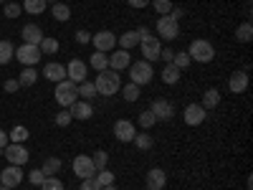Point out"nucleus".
<instances>
[{"instance_id":"nucleus-1","label":"nucleus","mask_w":253,"mask_h":190,"mask_svg":"<svg viewBox=\"0 0 253 190\" xmlns=\"http://www.w3.org/2000/svg\"><path fill=\"white\" fill-rule=\"evenodd\" d=\"M94 87H96V94H101V96H114V94L122 89L119 71H112V69L99 71V74H96V81H94Z\"/></svg>"},{"instance_id":"nucleus-2","label":"nucleus","mask_w":253,"mask_h":190,"mask_svg":"<svg viewBox=\"0 0 253 190\" xmlns=\"http://www.w3.org/2000/svg\"><path fill=\"white\" fill-rule=\"evenodd\" d=\"M187 56H190V61H198V63H210V61L215 58V48H213V44H210V41L195 38L193 44H190V48H187Z\"/></svg>"},{"instance_id":"nucleus-3","label":"nucleus","mask_w":253,"mask_h":190,"mask_svg":"<svg viewBox=\"0 0 253 190\" xmlns=\"http://www.w3.org/2000/svg\"><path fill=\"white\" fill-rule=\"evenodd\" d=\"M53 96H56V101L61 104V107H71V104L76 101V96H79V84H74V81H69V79L58 81Z\"/></svg>"},{"instance_id":"nucleus-4","label":"nucleus","mask_w":253,"mask_h":190,"mask_svg":"<svg viewBox=\"0 0 253 190\" xmlns=\"http://www.w3.org/2000/svg\"><path fill=\"white\" fill-rule=\"evenodd\" d=\"M152 76H155V71H152V63H150V61L129 63V81L137 84V87H144V84H150Z\"/></svg>"},{"instance_id":"nucleus-5","label":"nucleus","mask_w":253,"mask_h":190,"mask_svg":"<svg viewBox=\"0 0 253 190\" xmlns=\"http://www.w3.org/2000/svg\"><path fill=\"white\" fill-rule=\"evenodd\" d=\"M157 33H160L165 41H175V38H180V23H177L172 15H160V20H157Z\"/></svg>"},{"instance_id":"nucleus-6","label":"nucleus","mask_w":253,"mask_h":190,"mask_svg":"<svg viewBox=\"0 0 253 190\" xmlns=\"http://www.w3.org/2000/svg\"><path fill=\"white\" fill-rule=\"evenodd\" d=\"M41 48L38 46H31V44H23V46H18L15 48V58L23 63V66H36V63L41 61Z\"/></svg>"},{"instance_id":"nucleus-7","label":"nucleus","mask_w":253,"mask_h":190,"mask_svg":"<svg viewBox=\"0 0 253 190\" xmlns=\"http://www.w3.org/2000/svg\"><path fill=\"white\" fill-rule=\"evenodd\" d=\"M74 173H76V178H81V180L94 178V175H96L94 160H91L89 155H76V157H74Z\"/></svg>"},{"instance_id":"nucleus-8","label":"nucleus","mask_w":253,"mask_h":190,"mask_svg":"<svg viewBox=\"0 0 253 190\" xmlns=\"http://www.w3.org/2000/svg\"><path fill=\"white\" fill-rule=\"evenodd\" d=\"M3 152H5V160L10 162V165H26L28 162V150L23 144H15V142H8L5 147H3Z\"/></svg>"},{"instance_id":"nucleus-9","label":"nucleus","mask_w":253,"mask_h":190,"mask_svg":"<svg viewBox=\"0 0 253 190\" xmlns=\"http://www.w3.org/2000/svg\"><path fill=\"white\" fill-rule=\"evenodd\" d=\"M139 46H142V56H144V61H157L160 58V51H162V44H160V38L157 36H147V38H142L139 41Z\"/></svg>"},{"instance_id":"nucleus-10","label":"nucleus","mask_w":253,"mask_h":190,"mask_svg":"<svg viewBox=\"0 0 253 190\" xmlns=\"http://www.w3.org/2000/svg\"><path fill=\"white\" fill-rule=\"evenodd\" d=\"M91 44H94V48H96V51L109 53V51L117 46V36H114L112 31H99V33H94V36H91Z\"/></svg>"},{"instance_id":"nucleus-11","label":"nucleus","mask_w":253,"mask_h":190,"mask_svg":"<svg viewBox=\"0 0 253 190\" xmlns=\"http://www.w3.org/2000/svg\"><path fill=\"white\" fill-rule=\"evenodd\" d=\"M205 117H208V109H203L200 104H187L182 112V119L187 127H200L205 122Z\"/></svg>"},{"instance_id":"nucleus-12","label":"nucleus","mask_w":253,"mask_h":190,"mask_svg":"<svg viewBox=\"0 0 253 190\" xmlns=\"http://www.w3.org/2000/svg\"><path fill=\"white\" fill-rule=\"evenodd\" d=\"M150 112L155 114L157 122H170V119L175 117V107H172L167 99H155L152 107H150Z\"/></svg>"},{"instance_id":"nucleus-13","label":"nucleus","mask_w":253,"mask_h":190,"mask_svg":"<svg viewBox=\"0 0 253 190\" xmlns=\"http://www.w3.org/2000/svg\"><path fill=\"white\" fill-rule=\"evenodd\" d=\"M23 178H26V175H23V170H20L18 165H8L5 170L0 173V183H3V188H10V190L23 183Z\"/></svg>"},{"instance_id":"nucleus-14","label":"nucleus","mask_w":253,"mask_h":190,"mask_svg":"<svg viewBox=\"0 0 253 190\" xmlns=\"http://www.w3.org/2000/svg\"><path fill=\"white\" fill-rule=\"evenodd\" d=\"M86 71H89L86 63L79 61V58H74L69 66H66V79L74 81V84H81V81H86Z\"/></svg>"},{"instance_id":"nucleus-15","label":"nucleus","mask_w":253,"mask_h":190,"mask_svg":"<svg viewBox=\"0 0 253 190\" xmlns=\"http://www.w3.org/2000/svg\"><path fill=\"white\" fill-rule=\"evenodd\" d=\"M134 135H137V130H134V124H132L129 119H117V124H114V137H117L119 142H132Z\"/></svg>"},{"instance_id":"nucleus-16","label":"nucleus","mask_w":253,"mask_h":190,"mask_svg":"<svg viewBox=\"0 0 253 190\" xmlns=\"http://www.w3.org/2000/svg\"><path fill=\"white\" fill-rule=\"evenodd\" d=\"M144 183H147V190H162L167 185V175H165V170H160V167H152V170H147Z\"/></svg>"},{"instance_id":"nucleus-17","label":"nucleus","mask_w":253,"mask_h":190,"mask_svg":"<svg viewBox=\"0 0 253 190\" xmlns=\"http://www.w3.org/2000/svg\"><path fill=\"white\" fill-rule=\"evenodd\" d=\"M228 89L233 92V94H243V92L248 89V71L243 69V71H233V74H230Z\"/></svg>"},{"instance_id":"nucleus-18","label":"nucleus","mask_w":253,"mask_h":190,"mask_svg":"<svg viewBox=\"0 0 253 190\" xmlns=\"http://www.w3.org/2000/svg\"><path fill=\"white\" fill-rule=\"evenodd\" d=\"M129 63H132V56H129V51H124V48H119V51H114V53L109 56V69H112V71L129 69Z\"/></svg>"},{"instance_id":"nucleus-19","label":"nucleus","mask_w":253,"mask_h":190,"mask_svg":"<svg viewBox=\"0 0 253 190\" xmlns=\"http://www.w3.org/2000/svg\"><path fill=\"white\" fill-rule=\"evenodd\" d=\"M69 112H71V117L74 119H81V122H86V119H91V114H94V109H91V101H74L71 107H69Z\"/></svg>"},{"instance_id":"nucleus-20","label":"nucleus","mask_w":253,"mask_h":190,"mask_svg":"<svg viewBox=\"0 0 253 190\" xmlns=\"http://www.w3.org/2000/svg\"><path fill=\"white\" fill-rule=\"evenodd\" d=\"M20 36H23V41H26V44H31V46H38L41 41H43V31H41L36 23H28V26H23Z\"/></svg>"},{"instance_id":"nucleus-21","label":"nucleus","mask_w":253,"mask_h":190,"mask_svg":"<svg viewBox=\"0 0 253 190\" xmlns=\"http://www.w3.org/2000/svg\"><path fill=\"white\" fill-rule=\"evenodd\" d=\"M43 76H46L48 81L58 84V81H63V79H66V66H61V63L51 61V63H46V69H43Z\"/></svg>"},{"instance_id":"nucleus-22","label":"nucleus","mask_w":253,"mask_h":190,"mask_svg":"<svg viewBox=\"0 0 253 190\" xmlns=\"http://www.w3.org/2000/svg\"><path fill=\"white\" fill-rule=\"evenodd\" d=\"M89 66L96 69V74L104 71V69H109V56H107V53H101V51H94V53L89 56Z\"/></svg>"},{"instance_id":"nucleus-23","label":"nucleus","mask_w":253,"mask_h":190,"mask_svg":"<svg viewBox=\"0 0 253 190\" xmlns=\"http://www.w3.org/2000/svg\"><path fill=\"white\" fill-rule=\"evenodd\" d=\"M218 104H220V92H218V89H208V92L203 94V101H200L203 109H215Z\"/></svg>"},{"instance_id":"nucleus-24","label":"nucleus","mask_w":253,"mask_h":190,"mask_svg":"<svg viewBox=\"0 0 253 190\" xmlns=\"http://www.w3.org/2000/svg\"><path fill=\"white\" fill-rule=\"evenodd\" d=\"M117 41H119V48L129 51V48H134V46L139 44V36H137V31H126V33H122Z\"/></svg>"},{"instance_id":"nucleus-25","label":"nucleus","mask_w":253,"mask_h":190,"mask_svg":"<svg viewBox=\"0 0 253 190\" xmlns=\"http://www.w3.org/2000/svg\"><path fill=\"white\" fill-rule=\"evenodd\" d=\"M61 167H63V162H61L58 157H46L43 167H41V173H43L46 178H53V175H58Z\"/></svg>"},{"instance_id":"nucleus-26","label":"nucleus","mask_w":253,"mask_h":190,"mask_svg":"<svg viewBox=\"0 0 253 190\" xmlns=\"http://www.w3.org/2000/svg\"><path fill=\"white\" fill-rule=\"evenodd\" d=\"M162 81L170 84V87L180 81V69L175 66V63H165V69H162Z\"/></svg>"},{"instance_id":"nucleus-27","label":"nucleus","mask_w":253,"mask_h":190,"mask_svg":"<svg viewBox=\"0 0 253 190\" xmlns=\"http://www.w3.org/2000/svg\"><path fill=\"white\" fill-rule=\"evenodd\" d=\"M251 38H253V26H251V20H246V23L236 28V41L238 44H251Z\"/></svg>"},{"instance_id":"nucleus-28","label":"nucleus","mask_w":253,"mask_h":190,"mask_svg":"<svg viewBox=\"0 0 253 190\" xmlns=\"http://www.w3.org/2000/svg\"><path fill=\"white\" fill-rule=\"evenodd\" d=\"M58 41L56 38H51V36H43V41H41V44H38V48H41V53H43V56H53L56 51H58Z\"/></svg>"},{"instance_id":"nucleus-29","label":"nucleus","mask_w":253,"mask_h":190,"mask_svg":"<svg viewBox=\"0 0 253 190\" xmlns=\"http://www.w3.org/2000/svg\"><path fill=\"white\" fill-rule=\"evenodd\" d=\"M51 15L58 20V23H66V20L71 18V8H69V5H63V3H53Z\"/></svg>"},{"instance_id":"nucleus-30","label":"nucleus","mask_w":253,"mask_h":190,"mask_svg":"<svg viewBox=\"0 0 253 190\" xmlns=\"http://www.w3.org/2000/svg\"><path fill=\"white\" fill-rule=\"evenodd\" d=\"M8 140H10V142H15V144H23V142L28 140V127L15 124L13 130H10V135H8Z\"/></svg>"},{"instance_id":"nucleus-31","label":"nucleus","mask_w":253,"mask_h":190,"mask_svg":"<svg viewBox=\"0 0 253 190\" xmlns=\"http://www.w3.org/2000/svg\"><path fill=\"white\" fill-rule=\"evenodd\" d=\"M132 142L137 144V150H152V144H155V140H152L150 132H139V135H134Z\"/></svg>"},{"instance_id":"nucleus-32","label":"nucleus","mask_w":253,"mask_h":190,"mask_svg":"<svg viewBox=\"0 0 253 190\" xmlns=\"http://www.w3.org/2000/svg\"><path fill=\"white\" fill-rule=\"evenodd\" d=\"M46 0H26V3H23V10L26 13H31V15H41V13H43L46 10Z\"/></svg>"},{"instance_id":"nucleus-33","label":"nucleus","mask_w":253,"mask_h":190,"mask_svg":"<svg viewBox=\"0 0 253 190\" xmlns=\"http://www.w3.org/2000/svg\"><path fill=\"white\" fill-rule=\"evenodd\" d=\"M13 56H15V48L10 41H0V66H5Z\"/></svg>"},{"instance_id":"nucleus-34","label":"nucleus","mask_w":253,"mask_h":190,"mask_svg":"<svg viewBox=\"0 0 253 190\" xmlns=\"http://www.w3.org/2000/svg\"><path fill=\"white\" fill-rule=\"evenodd\" d=\"M36 79H38V74H36V69H33V66H26L23 71H20V76H18L20 87H33Z\"/></svg>"},{"instance_id":"nucleus-35","label":"nucleus","mask_w":253,"mask_h":190,"mask_svg":"<svg viewBox=\"0 0 253 190\" xmlns=\"http://www.w3.org/2000/svg\"><path fill=\"white\" fill-rule=\"evenodd\" d=\"M79 96H84V101H91V99L96 96L94 81H81V84H79Z\"/></svg>"},{"instance_id":"nucleus-36","label":"nucleus","mask_w":253,"mask_h":190,"mask_svg":"<svg viewBox=\"0 0 253 190\" xmlns=\"http://www.w3.org/2000/svg\"><path fill=\"white\" fill-rule=\"evenodd\" d=\"M119 92H122V96H124L126 101H137V99H139V87H137V84H132V81L126 84V87H122Z\"/></svg>"},{"instance_id":"nucleus-37","label":"nucleus","mask_w":253,"mask_h":190,"mask_svg":"<svg viewBox=\"0 0 253 190\" xmlns=\"http://www.w3.org/2000/svg\"><path fill=\"white\" fill-rule=\"evenodd\" d=\"M150 3H152V8H155L157 15H167V13L175 8V5H172V0H150Z\"/></svg>"},{"instance_id":"nucleus-38","label":"nucleus","mask_w":253,"mask_h":190,"mask_svg":"<svg viewBox=\"0 0 253 190\" xmlns=\"http://www.w3.org/2000/svg\"><path fill=\"white\" fill-rule=\"evenodd\" d=\"M137 122H139V127H144V130H150V127L157 124V119H155V114H152L150 109H144V112L137 117Z\"/></svg>"},{"instance_id":"nucleus-39","label":"nucleus","mask_w":253,"mask_h":190,"mask_svg":"<svg viewBox=\"0 0 253 190\" xmlns=\"http://www.w3.org/2000/svg\"><path fill=\"white\" fill-rule=\"evenodd\" d=\"M94 178L99 180V185H101V188H107V185H114V178H117V175H114L112 170H99Z\"/></svg>"},{"instance_id":"nucleus-40","label":"nucleus","mask_w":253,"mask_h":190,"mask_svg":"<svg viewBox=\"0 0 253 190\" xmlns=\"http://www.w3.org/2000/svg\"><path fill=\"white\" fill-rule=\"evenodd\" d=\"M91 160H94V167H96V173H99V170H107V162H109V155L104 152V150H96V155H94Z\"/></svg>"},{"instance_id":"nucleus-41","label":"nucleus","mask_w":253,"mask_h":190,"mask_svg":"<svg viewBox=\"0 0 253 190\" xmlns=\"http://www.w3.org/2000/svg\"><path fill=\"white\" fill-rule=\"evenodd\" d=\"M41 190H66V188H63V183L53 175V178H46L43 183H41Z\"/></svg>"},{"instance_id":"nucleus-42","label":"nucleus","mask_w":253,"mask_h":190,"mask_svg":"<svg viewBox=\"0 0 253 190\" xmlns=\"http://www.w3.org/2000/svg\"><path fill=\"white\" fill-rule=\"evenodd\" d=\"M172 63H175V66L182 71V69H187L190 66V63H193V61H190V56H187V51H182V53H175V58H172Z\"/></svg>"},{"instance_id":"nucleus-43","label":"nucleus","mask_w":253,"mask_h":190,"mask_svg":"<svg viewBox=\"0 0 253 190\" xmlns=\"http://www.w3.org/2000/svg\"><path fill=\"white\" fill-rule=\"evenodd\" d=\"M74 122V117H71V112L69 109H63V112H58L56 114V127H69Z\"/></svg>"},{"instance_id":"nucleus-44","label":"nucleus","mask_w":253,"mask_h":190,"mask_svg":"<svg viewBox=\"0 0 253 190\" xmlns=\"http://www.w3.org/2000/svg\"><path fill=\"white\" fill-rule=\"evenodd\" d=\"M20 10H23V5H18V3H5L3 15H5V18H18V15H20Z\"/></svg>"},{"instance_id":"nucleus-45","label":"nucleus","mask_w":253,"mask_h":190,"mask_svg":"<svg viewBox=\"0 0 253 190\" xmlns=\"http://www.w3.org/2000/svg\"><path fill=\"white\" fill-rule=\"evenodd\" d=\"M43 180H46V175L41 173V170H31V175H28V183L31 185H38L41 188V183H43Z\"/></svg>"},{"instance_id":"nucleus-46","label":"nucleus","mask_w":253,"mask_h":190,"mask_svg":"<svg viewBox=\"0 0 253 190\" xmlns=\"http://www.w3.org/2000/svg\"><path fill=\"white\" fill-rule=\"evenodd\" d=\"M81 190H101V185L96 178H86V180H81Z\"/></svg>"},{"instance_id":"nucleus-47","label":"nucleus","mask_w":253,"mask_h":190,"mask_svg":"<svg viewBox=\"0 0 253 190\" xmlns=\"http://www.w3.org/2000/svg\"><path fill=\"white\" fill-rule=\"evenodd\" d=\"M3 89H5L8 94H13V92H18V89H20V81H18V79H8V81L3 84Z\"/></svg>"},{"instance_id":"nucleus-48","label":"nucleus","mask_w":253,"mask_h":190,"mask_svg":"<svg viewBox=\"0 0 253 190\" xmlns=\"http://www.w3.org/2000/svg\"><path fill=\"white\" fill-rule=\"evenodd\" d=\"M76 44H91V33L89 31H76Z\"/></svg>"},{"instance_id":"nucleus-49","label":"nucleus","mask_w":253,"mask_h":190,"mask_svg":"<svg viewBox=\"0 0 253 190\" xmlns=\"http://www.w3.org/2000/svg\"><path fill=\"white\" fill-rule=\"evenodd\" d=\"M160 58H162L165 63H172V58H175V51H172V48H162V51H160Z\"/></svg>"},{"instance_id":"nucleus-50","label":"nucleus","mask_w":253,"mask_h":190,"mask_svg":"<svg viewBox=\"0 0 253 190\" xmlns=\"http://www.w3.org/2000/svg\"><path fill=\"white\" fill-rule=\"evenodd\" d=\"M126 3H129L132 8H137V10H142V8L150 5V0H126Z\"/></svg>"},{"instance_id":"nucleus-51","label":"nucleus","mask_w":253,"mask_h":190,"mask_svg":"<svg viewBox=\"0 0 253 190\" xmlns=\"http://www.w3.org/2000/svg\"><path fill=\"white\" fill-rule=\"evenodd\" d=\"M137 36H139V41H142V38H147V36H152V33H150V28H144V26H139V28H137Z\"/></svg>"},{"instance_id":"nucleus-52","label":"nucleus","mask_w":253,"mask_h":190,"mask_svg":"<svg viewBox=\"0 0 253 190\" xmlns=\"http://www.w3.org/2000/svg\"><path fill=\"white\" fill-rule=\"evenodd\" d=\"M167 15H172V18L177 20V23H180V18H182V8H172V10L167 13Z\"/></svg>"},{"instance_id":"nucleus-53","label":"nucleus","mask_w":253,"mask_h":190,"mask_svg":"<svg viewBox=\"0 0 253 190\" xmlns=\"http://www.w3.org/2000/svg\"><path fill=\"white\" fill-rule=\"evenodd\" d=\"M10 140H8V132H3V130H0V150H3V147L8 144Z\"/></svg>"},{"instance_id":"nucleus-54","label":"nucleus","mask_w":253,"mask_h":190,"mask_svg":"<svg viewBox=\"0 0 253 190\" xmlns=\"http://www.w3.org/2000/svg\"><path fill=\"white\" fill-rule=\"evenodd\" d=\"M101 190H117V185H107V188H101Z\"/></svg>"},{"instance_id":"nucleus-55","label":"nucleus","mask_w":253,"mask_h":190,"mask_svg":"<svg viewBox=\"0 0 253 190\" xmlns=\"http://www.w3.org/2000/svg\"><path fill=\"white\" fill-rule=\"evenodd\" d=\"M46 3H51V5H53V3H58V0H46Z\"/></svg>"},{"instance_id":"nucleus-56","label":"nucleus","mask_w":253,"mask_h":190,"mask_svg":"<svg viewBox=\"0 0 253 190\" xmlns=\"http://www.w3.org/2000/svg\"><path fill=\"white\" fill-rule=\"evenodd\" d=\"M0 190H10V188H0Z\"/></svg>"},{"instance_id":"nucleus-57","label":"nucleus","mask_w":253,"mask_h":190,"mask_svg":"<svg viewBox=\"0 0 253 190\" xmlns=\"http://www.w3.org/2000/svg\"><path fill=\"white\" fill-rule=\"evenodd\" d=\"M0 3H5V0H0Z\"/></svg>"},{"instance_id":"nucleus-58","label":"nucleus","mask_w":253,"mask_h":190,"mask_svg":"<svg viewBox=\"0 0 253 190\" xmlns=\"http://www.w3.org/2000/svg\"><path fill=\"white\" fill-rule=\"evenodd\" d=\"M0 188H3V183H0Z\"/></svg>"},{"instance_id":"nucleus-59","label":"nucleus","mask_w":253,"mask_h":190,"mask_svg":"<svg viewBox=\"0 0 253 190\" xmlns=\"http://www.w3.org/2000/svg\"><path fill=\"white\" fill-rule=\"evenodd\" d=\"M144 190H147V188H144Z\"/></svg>"}]
</instances>
